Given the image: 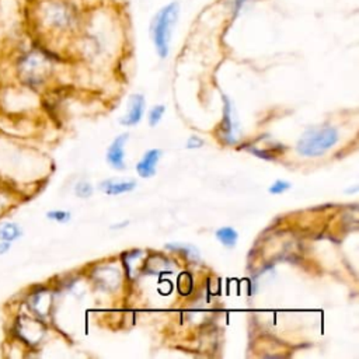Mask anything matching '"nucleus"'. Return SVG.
<instances>
[{
	"label": "nucleus",
	"mask_w": 359,
	"mask_h": 359,
	"mask_svg": "<svg viewBox=\"0 0 359 359\" xmlns=\"http://www.w3.org/2000/svg\"><path fill=\"white\" fill-rule=\"evenodd\" d=\"M338 140V133L331 126L313 128L300 137L297 143V151L303 156L316 157L331 149Z\"/></svg>",
	"instance_id": "f257e3e1"
},
{
	"label": "nucleus",
	"mask_w": 359,
	"mask_h": 359,
	"mask_svg": "<svg viewBox=\"0 0 359 359\" xmlns=\"http://www.w3.org/2000/svg\"><path fill=\"white\" fill-rule=\"evenodd\" d=\"M177 18V6L175 4H167L163 7L154 17L151 34L153 41L156 45V49L161 57H164L168 52V42L172 31V25Z\"/></svg>",
	"instance_id": "f03ea898"
},
{
	"label": "nucleus",
	"mask_w": 359,
	"mask_h": 359,
	"mask_svg": "<svg viewBox=\"0 0 359 359\" xmlns=\"http://www.w3.org/2000/svg\"><path fill=\"white\" fill-rule=\"evenodd\" d=\"M49 70V59L41 52H31L25 55L20 62L21 77L31 84L43 80Z\"/></svg>",
	"instance_id": "7ed1b4c3"
},
{
	"label": "nucleus",
	"mask_w": 359,
	"mask_h": 359,
	"mask_svg": "<svg viewBox=\"0 0 359 359\" xmlns=\"http://www.w3.org/2000/svg\"><path fill=\"white\" fill-rule=\"evenodd\" d=\"M126 139H128V135H121V136H118V137L111 143V146H109V149H108V151H107V161H108L112 167H115V168H118V170H123V168H125V163H123V156H125V153H123V144H125Z\"/></svg>",
	"instance_id": "20e7f679"
},
{
	"label": "nucleus",
	"mask_w": 359,
	"mask_h": 359,
	"mask_svg": "<svg viewBox=\"0 0 359 359\" xmlns=\"http://www.w3.org/2000/svg\"><path fill=\"white\" fill-rule=\"evenodd\" d=\"M144 109V98L140 94H135L129 100L128 114L121 119L122 125H136L142 116Z\"/></svg>",
	"instance_id": "39448f33"
},
{
	"label": "nucleus",
	"mask_w": 359,
	"mask_h": 359,
	"mask_svg": "<svg viewBox=\"0 0 359 359\" xmlns=\"http://www.w3.org/2000/svg\"><path fill=\"white\" fill-rule=\"evenodd\" d=\"M160 154H161L160 150L153 149V150H149V151L143 156V158L137 163V167H136V170H137V172H139L140 177L149 178V177L154 175V172H156V164H157V161H158V158H160Z\"/></svg>",
	"instance_id": "423d86ee"
},
{
	"label": "nucleus",
	"mask_w": 359,
	"mask_h": 359,
	"mask_svg": "<svg viewBox=\"0 0 359 359\" xmlns=\"http://www.w3.org/2000/svg\"><path fill=\"white\" fill-rule=\"evenodd\" d=\"M136 185L135 181H122V182H115V181H105L101 184V187L104 188V191L109 195H118L122 192H128L130 189H133Z\"/></svg>",
	"instance_id": "0eeeda50"
},
{
	"label": "nucleus",
	"mask_w": 359,
	"mask_h": 359,
	"mask_svg": "<svg viewBox=\"0 0 359 359\" xmlns=\"http://www.w3.org/2000/svg\"><path fill=\"white\" fill-rule=\"evenodd\" d=\"M21 229L15 223H3L0 224V240L3 241H14L21 236Z\"/></svg>",
	"instance_id": "6e6552de"
},
{
	"label": "nucleus",
	"mask_w": 359,
	"mask_h": 359,
	"mask_svg": "<svg viewBox=\"0 0 359 359\" xmlns=\"http://www.w3.org/2000/svg\"><path fill=\"white\" fill-rule=\"evenodd\" d=\"M216 237L223 245L233 247L237 241V231L231 227H222L216 231Z\"/></svg>",
	"instance_id": "1a4fd4ad"
},
{
	"label": "nucleus",
	"mask_w": 359,
	"mask_h": 359,
	"mask_svg": "<svg viewBox=\"0 0 359 359\" xmlns=\"http://www.w3.org/2000/svg\"><path fill=\"white\" fill-rule=\"evenodd\" d=\"M231 122V116H230V102L227 100H224V115H223V123H222V129H223V136L227 142H234L231 137V132H233V125Z\"/></svg>",
	"instance_id": "9d476101"
},
{
	"label": "nucleus",
	"mask_w": 359,
	"mask_h": 359,
	"mask_svg": "<svg viewBox=\"0 0 359 359\" xmlns=\"http://www.w3.org/2000/svg\"><path fill=\"white\" fill-rule=\"evenodd\" d=\"M163 114H164V107L163 105H154L151 108V111L149 112V122H150V125L151 126L157 125L160 122Z\"/></svg>",
	"instance_id": "9b49d317"
},
{
	"label": "nucleus",
	"mask_w": 359,
	"mask_h": 359,
	"mask_svg": "<svg viewBox=\"0 0 359 359\" xmlns=\"http://www.w3.org/2000/svg\"><path fill=\"white\" fill-rule=\"evenodd\" d=\"M93 194V187L86 182V181H81L76 185V195L80 196V198H88L90 195Z\"/></svg>",
	"instance_id": "f8f14e48"
},
{
	"label": "nucleus",
	"mask_w": 359,
	"mask_h": 359,
	"mask_svg": "<svg viewBox=\"0 0 359 359\" xmlns=\"http://www.w3.org/2000/svg\"><path fill=\"white\" fill-rule=\"evenodd\" d=\"M48 217L56 222H67L70 219V215L69 212H65V210H52V212H48Z\"/></svg>",
	"instance_id": "ddd939ff"
},
{
	"label": "nucleus",
	"mask_w": 359,
	"mask_h": 359,
	"mask_svg": "<svg viewBox=\"0 0 359 359\" xmlns=\"http://www.w3.org/2000/svg\"><path fill=\"white\" fill-rule=\"evenodd\" d=\"M289 187H290L289 182H286V181H283V180H276V181L273 182V185L269 188V192H271V194H280V192L286 191Z\"/></svg>",
	"instance_id": "4468645a"
},
{
	"label": "nucleus",
	"mask_w": 359,
	"mask_h": 359,
	"mask_svg": "<svg viewBox=\"0 0 359 359\" xmlns=\"http://www.w3.org/2000/svg\"><path fill=\"white\" fill-rule=\"evenodd\" d=\"M202 140L201 139H198L196 136H192L189 140H188V147H199V146H202Z\"/></svg>",
	"instance_id": "2eb2a0df"
},
{
	"label": "nucleus",
	"mask_w": 359,
	"mask_h": 359,
	"mask_svg": "<svg viewBox=\"0 0 359 359\" xmlns=\"http://www.w3.org/2000/svg\"><path fill=\"white\" fill-rule=\"evenodd\" d=\"M8 248H10V243H8V241H3V240H1V243H0V254L7 252V251H8Z\"/></svg>",
	"instance_id": "dca6fc26"
}]
</instances>
